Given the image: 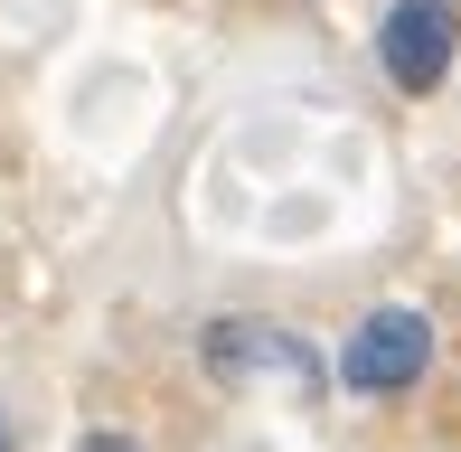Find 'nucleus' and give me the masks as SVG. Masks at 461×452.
<instances>
[{
  "instance_id": "nucleus-4",
  "label": "nucleus",
  "mask_w": 461,
  "mask_h": 452,
  "mask_svg": "<svg viewBox=\"0 0 461 452\" xmlns=\"http://www.w3.org/2000/svg\"><path fill=\"white\" fill-rule=\"evenodd\" d=\"M0 452H10V415H0Z\"/></svg>"
},
{
  "instance_id": "nucleus-2",
  "label": "nucleus",
  "mask_w": 461,
  "mask_h": 452,
  "mask_svg": "<svg viewBox=\"0 0 461 452\" xmlns=\"http://www.w3.org/2000/svg\"><path fill=\"white\" fill-rule=\"evenodd\" d=\"M376 57H386V76H395L405 95H433V86L452 76V57H461L452 0H395L386 29H376Z\"/></svg>"
},
{
  "instance_id": "nucleus-1",
  "label": "nucleus",
  "mask_w": 461,
  "mask_h": 452,
  "mask_svg": "<svg viewBox=\"0 0 461 452\" xmlns=\"http://www.w3.org/2000/svg\"><path fill=\"white\" fill-rule=\"evenodd\" d=\"M424 367H433V321L405 312V302L367 312L358 330H348V348H339V386L348 396H405Z\"/></svg>"
},
{
  "instance_id": "nucleus-3",
  "label": "nucleus",
  "mask_w": 461,
  "mask_h": 452,
  "mask_svg": "<svg viewBox=\"0 0 461 452\" xmlns=\"http://www.w3.org/2000/svg\"><path fill=\"white\" fill-rule=\"evenodd\" d=\"M86 452H132V443H122V434H86Z\"/></svg>"
}]
</instances>
